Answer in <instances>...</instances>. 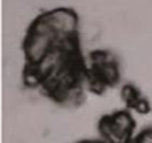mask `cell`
Returning <instances> with one entry per match:
<instances>
[{
    "label": "cell",
    "instance_id": "cell-2",
    "mask_svg": "<svg viewBox=\"0 0 152 143\" xmlns=\"http://www.w3.org/2000/svg\"><path fill=\"white\" fill-rule=\"evenodd\" d=\"M103 142L106 143H131L134 131V119L130 112L118 110L104 116L99 124Z\"/></svg>",
    "mask_w": 152,
    "mask_h": 143
},
{
    "label": "cell",
    "instance_id": "cell-3",
    "mask_svg": "<svg viewBox=\"0 0 152 143\" xmlns=\"http://www.w3.org/2000/svg\"><path fill=\"white\" fill-rule=\"evenodd\" d=\"M42 17L63 43L78 42L79 18L76 12L67 8H57L42 14Z\"/></svg>",
    "mask_w": 152,
    "mask_h": 143
},
{
    "label": "cell",
    "instance_id": "cell-5",
    "mask_svg": "<svg viewBox=\"0 0 152 143\" xmlns=\"http://www.w3.org/2000/svg\"><path fill=\"white\" fill-rule=\"evenodd\" d=\"M131 143H152V128H148L140 134H137Z\"/></svg>",
    "mask_w": 152,
    "mask_h": 143
},
{
    "label": "cell",
    "instance_id": "cell-1",
    "mask_svg": "<svg viewBox=\"0 0 152 143\" xmlns=\"http://www.w3.org/2000/svg\"><path fill=\"white\" fill-rule=\"evenodd\" d=\"M60 45L64 43L51 30L43 17H37L24 37V55L27 60V66L37 64L42 58H45L52 49H55Z\"/></svg>",
    "mask_w": 152,
    "mask_h": 143
},
{
    "label": "cell",
    "instance_id": "cell-4",
    "mask_svg": "<svg viewBox=\"0 0 152 143\" xmlns=\"http://www.w3.org/2000/svg\"><path fill=\"white\" fill-rule=\"evenodd\" d=\"M91 81L100 85L115 84L119 78L118 63L113 55L106 51H99L91 55Z\"/></svg>",
    "mask_w": 152,
    "mask_h": 143
},
{
    "label": "cell",
    "instance_id": "cell-6",
    "mask_svg": "<svg viewBox=\"0 0 152 143\" xmlns=\"http://www.w3.org/2000/svg\"><path fill=\"white\" fill-rule=\"evenodd\" d=\"M78 143H106V142H103V140H82Z\"/></svg>",
    "mask_w": 152,
    "mask_h": 143
}]
</instances>
